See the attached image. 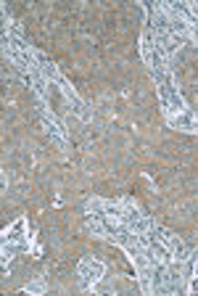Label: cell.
Here are the masks:
<instances>
[{
	"instance_id": "1",
	"label": "cell",
	"mask_w": 198,
	"mask_h": 296,
	"mask_svg": "<svg viewBox=\"0 0 198 296\" xmlns=\"http://www.w3.org/2000/svg\"><path fill=\"white\" fill-rule=\"evenodd\" d=\"M98 275H101V265L98 262H90V259H87V262L82 265V278H85V283L95 280Z\"/></svg>"
}]
</instances>
